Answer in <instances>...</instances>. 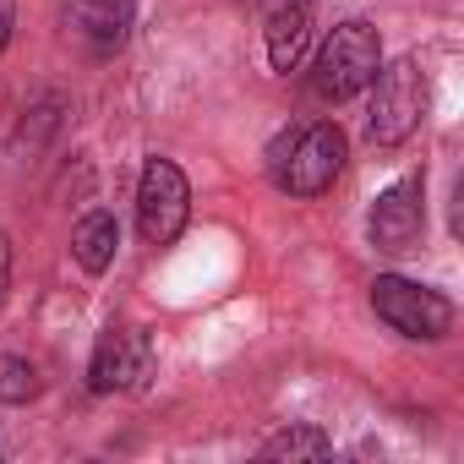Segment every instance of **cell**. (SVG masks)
<instances>
[{
  "label": "cell",
  "mask_w": 464,
  "mask_h": 464,
  "mask_svg": "<svg viewBox=\"0 0 464 464\" xmlns=\"http://www.w3.org/2000/svg\"><path fill=\"white\" fill-rule=\"evenodd\" d=\"M153 366V344L142 328H110L93 350V366H88V388L93 393H126L148 377Z\"/></svg>",
  "instance_id": "7"
},
{
  "label": "cell",
  "mask_w": 464,
  "mask_h": 464,
  "mask_svg": "<svg viewBox=\"0 0 464 464\" xmlns=\"http://www.w3.org/2000/svg\"><path fill=\"white\" fill-rule=\"evenodd\" d=\"M6 285H12V241L0 229V306H6Z\"/></svg>",
  "instance_id": "13"
},
{
  "label": "cell",
  "mask_w": 464,
  "mask_h": 464,
  "mask_svg": "<svg viewBox=\"0 0 464 464\" xmlns=\"http://www.w3.org/2000/svg\"><path fill=\"white\" fill-rule=\"evenodd\" d=\"M34 393H39L34 361H23V355H0V399H6V404H23V399H34Z\"/></svg>",
  "instance_id": "12"
},
{
  "label": "cell",
  "mask_w": 464,
  "mask_h": 464,
  "mask_svg": "<svg viewBox=\"0 0 464 464\" xmlns=\"http://www.w3.org/2000/svg\"><path fill=\"white\" fill-rule=\"evenodd\" d=\"M191 218V186L180 175V164L169 159H148L142 180H137V224L148 246H169L180 241V229Z\"/></svg>",
  "instance_id": "5"
},
{
  "label": "cell",
  "mask_w": 464,
  "mask_h": 464,
  "mask_svg": "<svg viewBox=\"0 0 464 464\" xmlns=\"http://www.w3.org/2000/svg\"><path fill=\"white\" fill-rule=\"evenodd\" d=\"M12 44V0H0V50Z\"/></svg>",
  "instance_id": "14"
},
{
  "label": "cell",
  "mask_w": 464,
  "mask_h": 464,
  "mask_svg": "<svg viewBox=\"0 0 464 464\" xmlns=\"http://www.w3.org/2000/svg\"><path fill=\"white\" fill-rule=\"evenodd\" d=\"M246 6H263L268 12V6H285V0H246Z\"/></svg>",
  "instance_id": "15"
},
{
  "label": "cell",
  "mask_w": 464,
  "mask_h": 464,
  "mask_svg": "<svg viewBox=\"0 0 464 464\" xmlns=\"http://www.w3.org/2000/svg\"><path fill=\"white\" fill-rule=\"evenodd\" d=\"M420 121H426V77H420V66H415L410 55L393 61V66H377L366 137H372L377 148H399L404 137H415Z\"/></svg>",
  "instance_id": "3"
},
{
  "label": "cell",
  "mask_w": 464,
  "mask_h": 464,
  "mask_svg": "<svg viewBox=\"0 0 464 464\" xmlns=\"http://www.w3.org/2000/svg\"><path fill=\"white\" fill-rule=\"evenodd\" d=\"M121 252V224L115 213H88L77 229H72V257L82 263V274H104Z\"/></svg>",
  "instance_id": "10"
},
{
  "label": "cell",
  "mask_w": 464,
  "mask_h": 464,
  "mask_svg": "<svg viewBox=\"0 0 464 464\" xmlns=\"http://www.w3.org/2000/svg\"><path fill=\"white\" fill-rule=\"evenodd\" d=\"M263 453H268V459H328L334 442H328L317 426H285L279 437H268Z\"/></svg>",
  "instance_id": "11"
},
{
  "label": "cell",
  "mask_w": 464,
  "mask_h": 464,
  "mask_svg": "<svg viewBox=\"0 0 464 464\" xmlns=\"http://www.w3.org/2000/svg\"><path fill=\"white\" fill-rule=\"evenodd\" d=\"M344 159H350L344 131H339L334 121H306V126H290V131L274 137V148H268V175H274V186L290 191V197H323V191L339 180Z\"/></svg>",
  "instance_id": "1"
},
{
  "label": "cell",
  "mask_w": 464,
  "mask_h": 464,
  "mask_svg": "<svg viewBox=\"0 0 464 464\" xmlns=\"http://www.w3.org/2000/svg\"><path fill=\"white\" fill-rule=\"evenodd\" d=\"M66 23L93 55H115L131 34V0H72Z\"/></svg>",
  "instance_id": "8"
},
{
  "label": "cell",
  "mask_w": 464,
  "mask_h": 464,
  "mask_svg": "<svg viewBox=\"0 0 464 464\" xmlns=\"http://www.w3.org/2000/svg\"><path fill=\"white\" fill-rule=\"evenodd\" d=\"M366 229H372V246L388 252V257L415 252L420 236H426V175H404V180H393V186L372 202Z\"/></svg>",
  "instance_id": "6"
},
{
  "label": "cell",
  "mask_w": 464,
  "mask_h": 464,
  "mask_svg": "<svg viewBox=\"0 0 464 464\" xmlns=\"http://www.w3.org/2000/svg\"><path fill=\"white\" fill-rule=\"evenodd\" d=\"M306 44H312V6H306V0L268 6V66L274 72H295Z\"/></svg>",
  "instance_id": "9"
},
{
  "label": "cell",
  "mask_w": 464,
  "mask_h": 464,
  "mask_svg": "<svg viewBox=\"0 0 464 464\" xmlns=\"http://www.w3.org/2000/svg\"><path fill=\"white\" fill-rule=\"evenodd\" d=\"M372 312L404 334V339H442L453 328V301L431 285H415V279H399V274H382L372 285Z\"/></svg>",
  "instance_id": "4"
},
{
  "label": "cell",
  "mask_w": 464,
  "mask_h": 464,
  "mask_svg": "<svg viewBox=\"0 0 464 464\" xmlns=\"http://www.w3.org/2000/svg\"><path fill=\"white\" fill-rule=\"evenodd\" d=\"M377 66H382V39H377V28L361 23V17H350V23H339V28L323 39L317 61H312V88L339 104V99L366 93L372 77H377Z\"/></svg>",
  "instance_id": "2"
}]
</instances>
